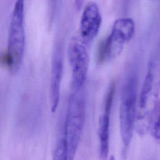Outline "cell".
<instances>
[{"instance_id":"1","label":"cell","mask_w":160,"mask_h":160,"mask_svg":"<svg viewBox=\"0 0 160 160\" xmlns=\"http://www.w3.org/2000/svg\"><path fill=\"white\" fill-rule=\"evenodd\" d=\"M160 89V71L154 59L148 63L139 96H138L136 126L141 134L150 129L157 109Z\"/></svg>"},{"instance_id":"2","label":"cell","mask_w":160,"mask_h":160,"mask_svg":"<svg viewBox=\"0 0 160 160\" xmlns=\"http://www.w3.org/2000/svg\"><path fill=\"white\" fill-rule=\"evenodd\" d=\"M86 110L85 86L71 87L64 126L67 160H74L82 134Z\"/></svg>"},{"instance_id":"3","label":"cell","mask_w":160,"mask_h":160,"mask_svg":"<svg viewBox=\"0 0 160 160\" xmlns=\"http://www.w3.org/2000/svg\"><path fill=\"white\" fill-rule=\"evenodd\" d=\"M138 106V78L134 74L129 76L122 88L119 119L121 141L124 149L131 142L136 126Z\"/></svg>"},{"instance_id":"4","label":"cell","mask_w":160,"mask_h":160,"mask_svg":"<svg viewBox=\"0 0 160 160\" xmlns=\"http://www.w3.org/2000/svg\"><path fill=\"white\" fill-rule=\"evenodd\" d=\"M24 49V0H16L9 24L6 55L7 64L11 73L19 71Z\"/></svg>"},{"instance_id":"5","label":"cell","mask_w":160,"mask_h":160,"mask_svg":"<svg viewBox=\"0 0 160 160\" xmlns=\"http://www.w3.org/2000/svg\"><path fill=\"white\" fill-rule=\"evenodd\" d=\"M135 32V24L130 18L116 19L112 26L109 36L99 43L97 52L98 63L103 64L118 56L124 46L132 38Z\"/></svg>"},{"instance_id":"6","label":"cell","mask_w":160,"mask_h":160,"mask_svg":"<svg viewBox=\"0 0 160 160\" xmlns=\"http://www.w3.org/2000/svg\"><path fill=\"white\" fill-rule=\"evenodd\" d=\"M68 58L71 68V87L85 86L89 56L86 46L79 37L72 39L68 48Z\"/></svg>"},{"instance_id":"7","label":"cell","mask_w":160,"mask_h":160,"mask_svg":"<svg viewBox=\"0 0 160 160\" xmlns=\"http://www.w3.org/2000/svg\"><path fill=\"white\" fill-rule=\"evenodd\" d=\"M115 82L112 81L106 93L103 110L98 122V134L99 142V158L101 160H108L109 150V132L111 122V112L115 93Z\"/></svg>"},{"instance_id":"8","label":"cell","mask_w":160,"mask_h":160,"mask_svg":"<svg viewBox=\"0 0 160 160\" xmlns=\"http://www.w3.org/2000/svg\"><path fill=\"white\" fill-rule=\"evenodd\" d=\"M102 22V16L98 4L89 2L82 11L79 38L86 46H89L98 35Z\"/></svg>"},{"instance_id":"9","label":"cell","mask_w":160,"mask_h":160,"mask_svg":"<svg viewBox=\"0 0 160 160\" xmlns=\"http://www.w3.org/2000/svg\"><path fill=\"white\" fill-rule=\"evenodd\" d=\"M62 72V55L61 51L56 50L52 59L49 85V101L51 111L52 112H56L59 106Z\"/></svg>"},{"instance_id":"10","label":"cell","mask_w":160,"mask_h":160,"mask_svg":"<svg viewBox=\"0 0 160 160\" xmlns=\"http://www.w3.org/2000/svg\"><path fill=\"white\" fill-rule=\"evenodd\" d=\"M52 160H67L66 146L64 139H61L57 143L54 151Z\"/></svg>"},{"instance_id":"11","label":"cell","mask_w":160,"mask_h":160,"mask_svg":"<svg viewBox=\"0 0 160 160\" xmlns=\"http://www.w3.org/2000/svg\"><path fill=\"white\" fill-rule=\"evenodd\" d=\"M150 129L153 138L156 140H160V112L156 118L154 122H152Z\"/></svg>"},{"instance_id":"12","label":"cell","mask_w":160,"mask_h":160,"mask_svg":"<svg viewBox=\"0 0 160 160\" xmlns=\"http://www.w3.org/2000/svg\"><path fill=\"white\" fill-rule=\"evenodd\" d=\"M108 160H116V159H115V157L114 156H111Z\"/></svg>"}]
</instances>
